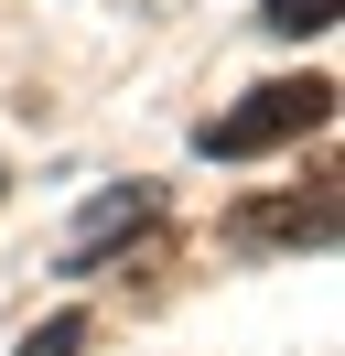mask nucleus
Returning <instances> with one entry per match:
<instances>
[{
  "label": "nucleus",
  "instance_id": "3",
  "mask_svg": "<svg viewBox=\"0 0 345 356\" xmlns=\"http://www.w3.org/2000/svg\"><path fill=\"white\" fill-rule=\"evenodd\" d=\"M129 227H151V184H119V195H97V205H86V216H76V238H65V270H97L108 248L129 238Z\"/></svg>",
  "mask_w": 345,
  "mask_h": 356
},
{
  "label": "nucleus",
  "instance_id": "1",
  "mask_svg": "<svg viewBox=\"0 0 345 356\" xmlns=\"http://www.w3.org/2000/svg\"><path fill=\"white\" fill-rule=\"evenodd\" d=\"M323 108H335L323 76H270V87H248L237 108H216L205 130H194V152L205 162H259V152H280V140L323 130Z\"/></svg>",
  "mask_w": 345,
  "mask_h": 356
},
{
  "label": "nucleus",
  "instance_id": "5",
  "mask_svg": "<svg viewBox=\"0 0 345 356\" xmlns=\"http://www.w3.org/2000/svg\"><path fill=\"white\" fill-rule=\"evenodd\" d=\"M76 346H86V313H54V324H43L22 356H76Z\"/></svg>",
  "mask_w": 345,
  "mask_h": 356
},
{
  "label": "nucleus",
  "instance_id": "2",
  "mask_svg": "<svg viewBox=\"0 0 345 356\" xmlns=\"http://www.w3.org/2000/svg\"><path fill=\"white\" fill-rule=\"evenodd\" d=\"M237 248H323L335 238V184H302V195H259L227 216Z\"/></svg>",
  "mask_w": 345,
  "mask_h": 356
},
{
  "label": "nucleus",
  "instance_id": "4",
  "mask_svg": "<svg viewBox=\"0 0 345 356\" xmlns=\"http://www.w3.org/2000/svg\"><path fill=\"white\" fill-rule=\"evenodd\" d=\"M259 22H270V33H291V44H302V33H323V22H335V0H270Z\"/></svg>",
  "mask_w": 345,
  "mask_h": 356
}]
</instances>
